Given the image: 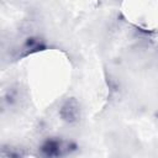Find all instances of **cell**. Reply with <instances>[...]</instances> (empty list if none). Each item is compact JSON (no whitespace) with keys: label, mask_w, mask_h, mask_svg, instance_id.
<instances>
[{"label":"cell","mask_w":158,"mask_h":158,"mask_svg":"<svg viewBox=\"0 0 158 158\" xmlns=\"http://www.w3.org/2000/svg\"><path fill=\"white\" fill-rule=\"evenodd\" d=\"M46 48V43L42 38L40 37H35V36H31L28 38H26L21 46L19 47V51H17V57L19 58H23V57H27V56H31L36 52H40V51H43Z\"/></svg>","instance_id":"3"},{"label":"cell","mask_w":158,"mask_h":158,"mask_svg":"<svg viewBox=\"0 0 158 158\" xmlns=\"http://www.w3.org/2000/svg\"><path fill=\"white\" fill-rule=\"evenodd\" d=\"M78 149L77 143L60 137H48L38 146V158H69Z\"/></svg>","instance_id":"1"},{"label":"cell","mask_w":158,"mask_h":158,"mask_svg":"<svg viewBox=\"0 0 158 158\" xmlns=\"http://www.w3.org/2000/svg\"><path fill=\"white\" fill-rule=\"evenodd\" d=\"M59 116L67 123H75L80 118V105L75 98L65 99L59 107Z\"/></svg>","instance_id":"2"},{"label":"cell","mask_w":158,"mask_h":158,"mask_svg":"<svg viewBox=\"0 0 158 158\" xmlns=\"http://www.w3.org/2000/svg\"><path fill=\"white\" fill-rule=\"evenodd\" d=\"M2 156L6 158H23L25 152L19 147L4 146L2 147Z\"/></svg>","instance_id":"4"}]
</instances>
